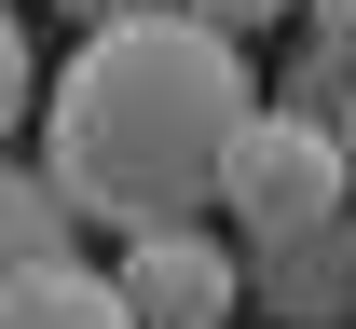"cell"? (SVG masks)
I'll return each instance as SVG.
<instances>
[{
  "mask_svg": "<svg viewBox=\"0 0 356 329\" xmlns=\"http://www.w3.org/2000/svg\"><path fill=\"white\" fill-rule=\"evenodd\" d=\"M247 124H261V55L233 28H206V14H178V0H151V14L83 28V55L55 69L42 165L83 220L151 234V220H206L220 206V165H233Z\"/></svg>",
  "mask_w": 356,
  "mask_h": 329,
  "instance_id": "1",
  "label": "cell"
},
{
  "mask_svg": "<svg viewBox=\"0 0 356 329\" xmlns=\"http://www.w3.org/2000/svg\"><path fill=\"white\" fill-rule=\"evenodd\" d=\"M220 220H233V247H288V234L356 220L343 124H329L315 96H261V124H247V138H233V165H220Z\"/></svg>",
  "mask_w": 356,
  "mask_h": 329,
  "instance_id": "2",
  "label": "cell"
},
{
  "mask_svg": "<svg viewBox=\"0 0 356 329\" xmlns=\"http://www.w3.org/2000/svg\"><path fill=\"white\" fill-rule=\"evenodd\" d=\"M124 316L137 329H233L247 316V247L220 234V220H151V234H124Z\"/></svg>",
  "mask_w": 356,
  "mask_h": 329,
  "instance_id": "3",
  "label": "cell"
},
{
  "mask_svg": "<svg viewBox=\"0 0 356 329\" xmlns=\"http://www.w3.org/2000/svg\"><path fill=\"white\" fill-rule=\"evenodd\" d=\"M247 302H261L274 329H356V220L288 234V247H247Z\"/></svg>",
  "mask_w": 356,
  "mask_h": 329,
  "instance_id": "4",
  "label": "cell"
},
{
  "mask_svg": "<svg viewBox=\"0 0 356 329\" xmlns=\"http://www.w3.org/2000/svg\"><path fill=\"white\" fill-rule=\"evenodd\" d=\"M69 234H83V206L55 192V165H14L0 151V302L42 275V261H69Z\"/></svg>",
  "mask_w": 356,
  "mask_h": 329,
  "instance_id": "5",
  "label": "cell"
},
{
  "mask_svg": "<svg viewBox=\"0 0 356 329\" xmlns=\"http://www.w3.org/2000/svg\"><path fill=\"white\" fill-rule=\"evenodd\" d=\"M0 329H137V316H124V275H96L83 247H69V261H42V275L0 302Z\"/></svg>",
  "mask_w": 356,
  "mask_h": 329,
  "instance_id": "6",
  "label": "cell"
},
{
  "mask_svg": "<svg viewBox=\"0 0 356 329\" xmlns=\"http://www.w3.org/2000/svg\"><path fill=\"white\" fill-rule=\"evenodd\" d=\"M302 96H356V0H302Z\"/></svg>",
  "mask_w": 356,
  "mask_h": 329,
  "instance_id": "7",
  "label": "cell"
},
{
  "mask_svg": "<svg viewBox=\"0 0 356 329\" xmlns=\"http://www.w3.org/2000/svg\"><path fill=\"white\" fill-rule=\"evenodd\" d=\"M42 110V42H28V14L0 0V151H14V124Z\"/></svg>",
  "mask_w": 356,
  "mask_h": 329,
  "instance_id": "8",
  "label": "cell"
},
{
  "mask_svg": "<svg viewBox=\"0 0 356 329\" xmlns=\"http://www.w3.org/2000/svg\"><path fill=\"white\" fill-rule=\"evenodd\" d=\"M178 14H206V28H233V42H261V28H288L302 0H178Z\"/></svg>",
  "mask_w": 356,
  "mask_h": 329,
  "instance_id": "9",
  "label": "cell"
},
{
  "mask_svg": "<svg viewBox=\"0 0 356 329\" xmlns=\"http://www.w3.org/2000/svg\"><path fill=\"white\" fill-rule=\"evenodd\" d=\"M55 14H83V28H110V14H151V0H55Z\"/></svg>",
  "mask_w": 356,
  "mask_h": 329,
  "instance_id": "10",
  "label": "cell"
},
{
  "mask_svg": "<svg viewBox=\"0 0 356 329\" xmlns=\"http://www.w3.org/2000/svg\"><path fill=\"white\" fill-rule=\"evenodd\" d=\"M329 124H343V179H356V96H329Z\"/></svg>",
  "mask_w": 356,
  "mask_h": 329,
  "instance_id": "11",
  "label": "cell"
}]
</instances>
